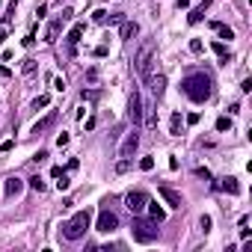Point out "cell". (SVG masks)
I'll use <instances>...</instances> for the list:
<instances>
[{
  "instance_id": "obj_30",
  "label": "cell",
  "mask_w": 252,
  "mask_h": 252,
  "mask_svg": "<svg viewBox=\"0 0 252 252\" xmlns=\"http://www.w3.org/2000/svg\"><path fill=\"white\" fill-rule=\"evenodd\" d=\"M68 184H71V181H68V175H65V169H63V175H60L57 187H60V190H68Z\"/></svg>"
},
{
  "instance_id": "obj_24",
  "label": "cell",
  "mask_w": 252,
  "mask_h": 252,
  "mask_svg": "<svg viewBox=\"0 0 252 252\" xmlns=\"http://www.w3.org/2000/svg\"><path fill=\"white\" fill-rule=\"evenodd\" d=\"M51 104V95H39L36 101H33V110H39V107H48Z\"/></svg>"
},
{
  "instance_id": "obj_22",
  "label": "cell",
  "mask_w": 252,
  "mask_h": 252,
  "mask_svg": "<svg viewBox=\"0 0 252 252\" xmlns=\"http://www.w3.org/2000/svg\"><path fill=\"white\" fill-rule=\"evenodd\" d=\"M107 18H110L107 9H95V12H92V21H95V24H107Z\"/></svg>"
},
{
  "instance_id": "obj_26",
  "label": "cell",
  "mask_w": 252,
  "mask_h": 252,
  "mask_svg": "<svg viewBox=\"0 0 252 252\" xmlns=\"http://www.w3.org/2000/svg\"><path fill=\"white\" fill-rule=\"evenodd\" d=\"M30 187H33L36 193H42V190H45V181H42L39 175H33V178H30Z\"/></svg>"
},
{
  "instance_id": "obj_5",
  "label": "cell",
  "mask_w": 252,
  "mask_h": 252,
  "mask_svg": "<svg viewBox=\"0 0 252 252\" xmlns=\"http://www.w3.org/2000/svg\"><path fill=\"white\" fill-rule=\"evenodd\" d=\"M95 228H98L101 234H113V231L119 228V217H116L110 208H101V214H98V220H95Z\"/></svg>"
},
{
  "instance_id": "obj_9",
  "label": "cell",
  "mask_w": 252,
  "mask_h": 252,
  "mask_svg": "<svg viewBox=\"0 0 252 252\" xmlns=\"http://www.w3.org/2000/svg\"><path fill=\"white\" fill-rule=\"evenodd\" d=\"M158 193H160V199H163L169 208H184V202H181V193H178V190H172L169 184H160V187H158Z\"/></svg>"
},
{
  "instance_id": "obj_39",
  "label": "cell",
  "mask_w": 252,
  "mask_h": 252,
  "mask_svg": "<svg viewBox=\"0 0 252 252\" xmlns=\"http://www.w3.org/2000/svg\"><path fill=\"white\" fill-rule=\"evenodd\" d=\"M6 39V21H0V42Z\"/></svg>"
},
{
  "instance_id": "obj_34",
  "label": "cell",
  "mask_w": 252,
  "mask_h": 252,
  "mask_svg": "<svg viewBox=\"0 0 252 252\" xmlns=\"http://www.w3.org/2000/svg\"><path fill=\"white\" fill-rule=\"evenodd\" d=\"M80 98H83V101H95V98H98V92H86V89H83V92H80Z\"/></svg>"
},
{
  "instance_id": "obj_25",
  "label": "cell",
  "mask_w": 252,
  "mask_h": 252,
  "mask_svg": "<svg viewBox=\"0 0 252 252\" xmlns=\"http://www.w3.org/2000/svg\"><path fill=\"white\" fill-rule=\"evenodd\" d=\"M140 169H143V172H152V169H155V158H143V160H140Z\"/></svg>"
},
{
  "instance_id": "obj_11",
  "label": "cell",
  "mask_w": 252,
  "mask_h": 252,
  "mask_svg": "<svg viewBox=\"0 0 252 252\" xmlns=\"http://www.w3.org/2000/svg\"><path fill=\"white\" fill-rule=\"evenodd\" d=\"M217 187H220L222 193H228V196H237V193H240V184H237V178H234V175H225Z\"/></svg>"
},
{
  "instance_id": "obj_19",
  "label": "cell",
  "mask_w": 252,
  "mask_h": 252,
  "mask_svg": "<svg viewBox=\"0 0 252 252\" xmlns=\"http://www.w3.org/2000/svg\"><path fill=\"white\" fill-rule=\"evenodd\" d=\"M60 27H63V18L51 21V27H48V36H45V42H57V36H60Z\"/></svg>"
},
{
  "instance_id": "obj_1",
  "label": "cell",
  "mask_w": 252,
  "mask_h": 252,
  "mask_svg": "<svg viewBox=\"0 0 252 252\" xmlns=\"http://www.w3.org/2000/svg\"><path fill=\"white\" fill-rule=\"evenodd\" d=\"M181 92H184L190 101L205 104V101L214 95V83H211V77H208L205 71H193V74H187V77L181 80Z\"/></svg>"
},
{
  "instance_id": "obj_29",
  "label": "cell",
  "mask_w": 252,
  "mask_h": 252,
  "mask_svg": "<svg viewBox=\"0 0 252 252\" xmlns=\"http://www.w3.org/2000/svg\"><path fill=\"white\" fill-rule=\"evenodd\" d=\"M68 143H71V137H68V134H65V131H63V134H60V137H57V146H60V149H65V146H68Z\"/></svg>"
},
{
  "instance_id": "obj_23",
  "label": "cell",
  "mask_w": 252,
  "mask_h": 252,
  "mask_svg": "<svg viewBox=\"0 0 252 252\" xmlns=\"http://www.w3.org/2000/svg\"><path fill=\"white\" fill-rule=\"evenodd\" d=\"M217 131H231V119L228 116H220L217 119Z\"/></svg>"
},
{
  "instance_id": "obj_38",
  "label": "cell",
  "mask_w": 252,
  "mask_h": 252,
  "mask_svg": "<svg viewBox=\"0 0 252 252\" xmlns=\"http://www.w3.org/2000/svg\"><path fill=\"white\" fill-rule=\"evenodd\" d=\"M196 175H199V178H205V181H208V178H211V172H208V169H205V166H199V169H196Z\"/></svg>"
},
{
  "instance_id": "obj_4",
  "label": "cell",
  "mask_w": 252,
  "mask_h": 252,
  "mask_svg": "<svg viewBox=\"0 0 252 252\" xmlns=\"http://www.w3.org/2000/svg\"><path fill=\"white\" fill-rule=\"evenodd\" d=\"M152 54H155V45H152V42H146V45L140 48L137 60H134V65H137V71H140V77H143V80H149V77H152Z\"/></svg>"
},
{
  "instance_id": "obj_33",
  "label": "cell",
  "mask_w": 252,
  "mask_h": 252,
  "mask_svg": "<svg viewBox=\"0 0 252 252\" xmlns=\"http://www.w3.org/2000/svg\"><path fill=\"white\" fill-rule=\"evenodd\" d=\"M190 51H193V54H202V42H199V39H193V42H190Z\"/></svg>"
},
{
  "instance_id": "obj_27",
  "label": "cell",
  "mask_w": 252,
  "mask_h": 252,
  "mask_svg": "<svg viewBox=\"0 0 252 252\" xmlns=\"http://www.w3.org/2000/svg\"><path fill=\"white\" fill-rule=\"evenodd\" d=\"M131 169V158H122L119 163H116V172H128Z\"/></svg>"
},
{
  "instance_id": "obj_3",
  "label": "cell",
  "mask_w": 252,
  "mask_h": 252,
  "mask_svg": "<svg viewBox=\"0 0 252 252\" xmlns=\"http://www.w3.org/2000/svg\"><path fill=\"white\" fill-rule=\"evenodd\" d=\"M158 222L155 220H140L137 214H134V225H131V234H134V240L137 243H152V240H158Z\"/></svg>"
},
{
  "instance_id": "obj_17",
  "label": "cell",
  "mask_w": 252,
  "mask_h": 252,
  "mask_svg": "<svg viewBox=\"0 0 252 252\" xmlns=\"http://www.w3.org/2000/svg\"><path fill=\"white\" fill-rule=\"evenodd\" d=\"M211 27H214L217 33H220V39H228V42L234 39V30H231L228 24H220V21H211Z\"/></svg>"
},
{
  "instance_id": "obj_14",
  "label": "cell",
  "mask_w": 252,
  "mask_h": 252,
  "mask_svg": "<svg viewBox=\"0 0 252 252\" xmlns=\"http://www.w3.org/2000/svg\"><path fill=\"white\" fill-rule=\"evenodd\" d=\"M208 9H211V0H205V3H199V6H196V9H193L190 15H187V21H190V24H199V21L205 18V12H208Z\"/></svg>"
},
{
  "instance_id": "obj_35",
  "label": "cell",
  "mask_w": 252,
  "mask_h": 252,
  "mask_svg": "<svg viewBox=\"0 0 252 252\" xmlns=\"http://www.w3.org/2000/svg\"><path fill=\"white\" fill-rule=\"evenodd\" d=\"M36 15H39V18H45V15H48V3H39V9H36Z\"/></svg>"
},
{
  "instance_id": "obj_16",
  "label": "cell",
  "mask_w": 252,
  "mask_h": 252,
  "mask_svg": "<svg viewBox=\"0 0 252 252\" xmlns=\"http://www.w3.org/2000/svg\"><path fill=\"white\" fill-rule=\"evenodd\" d=\"M146 208H149V214H152V220H155L158 225H160V222L166 220V211H163V208H160L158 202H152V199H149V205H146Z\"/></svg>"
},
{
  "instance_id": "obj_18",
  "label": "cell",
  "mask_w": 252,
  "mask_h": 252,
  "mask_svg": "<svg viewBox=\"0 0 252 252\" xmlns=\"http://www.w3.org/2000/svg\"><path fill=\"white\" fill-rule=\"evenodd\" d=\"M54 119H57V113H48L42 122H36V125H33V134H42L45 128H51V125H54Z\"/></svg>"
},
{
  "instance_id": "obj_21",
  "label": "cell",
  "mask_w": 252,
  "mask_h": 252,
  "mask_svg": "<svg viewBox=\"0 0 252 252\" xmlns=\"http://www.w3.org/2000/svg\"><path fill=\"white\" fill-rule=\"evenodd\" d=\"M169 131H172V137L181 134V113H172V119H169Z\"/></svg>"
},
{
  "instance_id": "obj_15",
  "label": "cell",
  "mask_w": 252,
  "mask_h": 252,
  "mask_svg": "<svg viewBox=\"0 0 252 252\" xmlns=\"http://www.w3.org/2000/svg\"><path fill=\"white\" fill-rule=\"evenodd\" d=\"M149 83H152V92H155V98H160V95L166 92V77H163V74H158V77H149Z\"/></svg>"
},
{
  "instance_id": "obj_32",
  "label": "cell",
  "mask_w": 252,
  "mask_h": 252,
  "mask_svg": "<svg viewBox=\"0 0 252 252\" xmlns=\"http://www.w3.org/2000/svg\"><path fill=\"white\" fill-rule=\"evenodd\" d=\"M199 225H202V231L208 234V231H211V217H202V220H199Z\"/></svg>"
},
{
  "instance_id": "obj_37",
  "label": "cell",
  "mask_w": 252,
  "mask_h": 252,
  "mask_svg": "<svg viewBox=\"0 0 252 252\" xmlns=\"http://www.w3.org/2000/svg\"><path fill=\"white\" fill-rule=\"evenodd\" d=\"M54 89H57V92H63V89H65V80H63V77H57V80H54Z\"/></svg>"
},
{
  "instance_id": "obj_13",
  "label": "cell",
  "mask_w": 252,
  "mask_h": 252,
  "mask_svg": "<svg viewBox=\"0 0 252 252\" xmlns=\"http://www.w3.org/2000/svg\"><path fill=\"white\" fill-rule=\"evenodd\" d=\"M137 33H140V24H137V21H122V30H119V36H122L125 42H131Z\"/></svg>"
},
{
  "instance_id": "obj_28",
  "label": "cell",
  "mask_w": 252,
  "mask_h": 252,
  "mask_svg": "<svg viewBox=\"0 0 252 252\" xmlns=\"http://www.w3.org/2000/svg\"><path fill=\"white\" fill-rule=\"evenodd\" d=\"M21 71H24V74H33V71H36V63H33V60H24Z\"/></svg>"
},
{
  "instance_id": "obj_6",
  "label": "cell",
  "mask_w": 252,
  "mask_h": 252,
  "mask_svg": "<svg viewBox=\"0 0 252 252\" xmlns=\"http://www.w3.org/2000/svg\"><path fill=\"white\" fill-rule=\"evenodd\" d=\"M128 119L134 122V125H143V119H146V110H143V95L134 89L131 92V98H128Z\"/></svg>"
},
{
  "instance_id": "obj_20",
  "label": "cell",
  "mask_w": 252,
  "mask_h": 252,
  "mask_svg": "<svg viewBox=\"0 0 252 252\" xmlns=\"http://www.w3.org/2000/svg\"><path fill=\"white\" fill-rule=\"evenodd\" d=\"M211 51H214V54L220 57V63H222V65L228 63V48H225L222 42H214V45H211Z\"/></svg>"
},
{
  "instance_id": "obj_31",
  "label": "cell",
  "mask_w": 252,
  "mask_h": 252,
  "mask_svg": "<svg viewBox=\"0 0 252 252\" xmlns=\"http://www.w3.org/2000/svg\"><path fill=\"white\" fill-rule=\"evenodd\" d=\"M240 237H243V240L249 237V220H246V217L240 220Z\"/></svg>"
},
{
  "instance_id": "obj_8",
  "label": "cell",
  "mask_w": 252,
  "mask_h": 252,
  "mask_svg": "<svg viewBox=\"0 0 252 252\" xmlns=\"http://www.w3.org/2000/svg\"><path fill=\"white\" fill-rule=\"evenodd\" d=\"M140 149V134L137 131H131L128 137H125V143L119 146V158H134V152Z\"/></svg>"
},
{
  "instance_id": "obj_10",
  "label": "cell",
  "mask_w": 252,
  "mask_h": 252,
  "mask_svg": "<svg viewBox=\"0 0 252 252\" xmlns=\"http://www.w3.org/2000/svg\"><path fill=\"white\" fill-rule=\"evenodd\" d=\"M83 30H86L83 24H74V27H71V33H68V39H65V42H68V57H74V51H77V45H80V39H83Z\"/></svg>"
},
{
  "instance_id": "obj_2",
  "label": "cell",
  "mask_w": 252,
  "mask_h": 252,
  "mask_svg": "<svg viewBox=\"0 0 252 252\" xmlns=\"http://www.w3.org/2000/svg\"><path fill=\"white\" fill-rule=\"evenodd\" d=\"M89 222H92V214H89V211H77L68 222H63V234H65V240H80V237L86 234Z\"/></svg>"
},
{
  "instance_id": "obj_7",
  "label": "cell",
  "mask_w": 252,
  "mask_h": 252,
  "mask_svg": "<svg viewBox=\"0 0 252 252\" xmlns=\"http://www.w3.org/2000/svg\"><path fill=\"white\" fill-rule=\"evenodd\" d=\"M125 205H128L131 214H143L146 205H149V193H143V190H131L128 196H125Z\"/></svg>"
},
{
  "instance_id": "obj_36",
  "label": "cell",
  "mask_w": 252,
  "mask_h": 252,
  "mask_svg": "<svg viewBox=\"0 0 252 252\" xmlns=\"http://www.w3.org/2000/svg\"><path fill=\"white\" fill-rule=\"evenodd\" d=\"M36 45V36L33 33H27V39H24V48H33Z\"/></svg>"
},
{
  "instance_id": "obj_12",
  "label": "cell",
  "mask_w": 252,
  "mask_h": 252,
  "mask_svg": "<svg viewBox=\"0 0 252 252\" xmlns=\"http://www.w3.org/2000/svg\"><path fill=\"white\" fill-rule=\"evenodd\" d=\"M21 190H24V181H21V178H15V175H12V178H6V181H3V193H6L9 199H12V196H18Z\"/></svg>"
}]
</instances>
